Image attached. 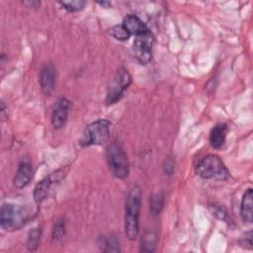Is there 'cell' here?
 Returning <instances> with one entry per match:
<instances>
[{"instance_id":"cell-23","label":"cell","mask_w":253,"mask_h":253,"mask_svg":"<svg viewBox=\"0 0 253 253\" xmlns=\"http://www.w3.org/2000/svg\"><path fill=\"white\" fill-rule=\"evenodd\" d=\"M24 5H26L28 8H38L41 5V2L39 1H27V2H23Z\"/></svg>"},{"instance_id":"cell-6","label":"cell","mask_w":253,"mask_h":253,"mask_svg":"<svg viewBox=\"0 0 253 253\" xmlns=\"http://www.w3.org/2000/svg\"><path fill=\"white\" fill-rule=\"evenodd\" d=\"M130 83L131 77L127 70L125 68L119 69L108 85L106 103L112 105L120 101Z\"/></svg>"},{"instance_id":"cell-4","label":"cell","mask_w":253,"mask_h":253,"mask_svg":"<svg viewBox=\"0 0 253 253\" xmlns=\"http://www.w3.org/2000/svg\"><path fill=\"white\" fill-rule=\"evenodd\" d=\"M111 122L108 120H98L88 125L81 138L82 146L101 145L108 141L110 136Z\"/></svg>"},{"instance_id":"cell-2","label":"cell","mask_w":253,"mask_h":253,"mask_svg":"<svg viewBox=\"0 0 253 253\" xmlns=\"http://www.w3.org/2000/svg\"><path fill=\"white\" fill-rule=\"evenodd\" d=\"M106 156L112 174L118 179L126 178L129 172V165L123 146L117 141L110 143L107 147Z\"/></svg>"},{"instance_id":"cell-5","label":"cell","mask_w":253,"mask_h":253,"mask_svg":"<svg viewBox=\"0 0 253 253\" xmlns=\"http://www.w3.org/2000/svg\"><path fill=\"white\" fill-rule=\"evenodd\" d=\"M29 215L25 209L13 204H4L0 211L1 227L5 230H17L28 220Z\"/></svg>"},{"instance_id":"cell-14","label":"cell","mask_w":253,"mask_h":253,"mask_svg":"<svg viewBox=\"0 0 253 253\" xmlns=\"http://www.w3.org/2000/svg\"><path fill=\"white\" fill-rule=\"evenodd\" d=\"M226 133H227V126L225 124L216 125L211 129V134H210L211 145L215 149L220 148L224 144V141L226 138Z\"/></svg>"},{"instance_id":"cell-9","label":"cell","mask_w":253,"mask_h":253,"mask_svg":"<svg viewBox=\"0 0 253 253\" xmlns=\"http://www.w3.org/2000/svg\"><path fill=\"white\" fill-rule=\"evenodd\" d=\"M68 110H69V101L65 98L59 99L52 111L51 116V124L55 128H61L68 118Z\"/></svg>"},{"instance_id":"cell-10","label":"cell","mask_w":253,"mask_h":253,"mask_svg":"<svg viewBox=\"0 0 253 253\" xmlns=\"http://www.w3.org/2000/svg\"><path fill=\"white\" fill-rule=\"evenodd\" d=\"M33 178V167L28 162L20 163L13 180L14 186L18 189H22L27 186Z\"/></svg>"},{"instance_id":"cell-7","label":"cell","mask_w":253,"mask_h":253,"mask_svg":"<svg viewBox=\"0 0 253 253\" xmlns=\"http://www.w3.org/2000/svg\"><path fill=\"white\" fill-rule=\"evenodd\" d=\"M154 43V37L149 31L147 33L135 36L132 42V54L140 64H147L152 57V46Z\"/></svg>"},{"instance_id":"cell-20","label":"cell","mask_w":253,"mask_h":253,"mask_svg":"<svg viewBox=\"0 0 253 253\" xmlns=\"http://www.w3.org/2000/svg\"><path fill=\"white\" fill-rule=\"evenodd\" d=\"M103 246H104L103 248L104 251H115V252L120 251V242L117 236L111 235L107 238H104Z\"/></svg>"},{"instance_id":"cell-22","label":"cell","mask_w":253,"mask_h":253,"mask_svg":"<svg viewBox=\"0 0 253 253\" xmlns=\"http://www.w3.org/2000/svg\"><path fill=\"white\" fill-rule=\"evenodd\" d=\"M239 243H240V245L243 247V248H245V249H252V231L251 230H249V231H247V232H245L242 236H241V238H240V240H239Z\"/></svg>"},{"instance_id":"cell-17","label":"cell","mask_w":253,"mask_h":253,"mask_svg":"<svg viewBox=\"0 0 253 253\" xmlns=\"http://www.w3.org/2000/svg\"><path fill=\"white\" fill-rule=\"evenodd\" d=\"M109 35H111L113 38H115L118 41L124 42L129 39L130 34L126 31V29L123 26V25H118V26H114L111 29L108 30Z\"/></svg>"},{"instance_id":"cell-13","label":"cell","mask_w":253,"mask_h":253,"mask_svg":"<svg viewBox=\"0 0 253 253\" xmlns=\"http://www.w3.org/2000/svg\"><path fill=\"white\" fill-rule=\"evenodd\" d=\"M240 214L244 222L251 223L253 220V192L252 189L246 190L243 195L240 207Z\"/></svg>"},{"instance_id":"cell-1","label":"cell","mask_w":253,"mask_h":253,"mask_svg":"<svg viewBox=\"0 0 253 253\" xmlns=\"http://www.w3.org/2000/svg\"><path fill=\"white\" fill-rule=\"evenodd\" d=\"M141 193L138 187L129 190L125 209V230L129 240H134L138 234V215L141 204Z\"/></svg>"},{"instance_id":"cell-15","label":"cell","mask_w":253,"mask_h":253,"mask_svg":"<svg viewBox=\"0 0 253 253\" xmlns=\"http://www.w3.org/2000/svg\"><path fill=\"white\" fill-rule=\"evenodd\" d=\"M149 208H150V212L151 215L156 216L159 215L162 209H163V205H164V198L163 195L161 193L159 194H155L150 198L149 201Z\"/></svg>"},{"instance_id":"cell-8","label":"cell","mask_w":253,"mask_h":253,"mask_svg":"<svg viewBox=\"0 0 253 253\" xmlns=\"http://www.w3.org/2000/svg\"><path fill=\"white\" fill-rule=\"evenodd\" d=\"M64 175L65 174L63 170H56L55 172L41 180L36 185L34 190V199L36 203L41 204L43 200H45L52 191L51 189L58 183H60V181L64 178Z\"/></svg>"},{"instance_id":"cell-3","label":"cell","mask_w":253,"mask_h":253,"mask_svg":"<svg viewBox=\"0 0 253 253\" xmlns=\"http://www.w3.org/2000/svg\"><path fill=\"white\" fill-rule=\"evenodd\" d=\"M197 173L203 179L226 180L229 172L221 159L214 154L205 156L197 165Z\"/></svg>"},{"instance_id":"cell-24","label":"cell","mask_w":253,"mask_h":253,"mask_svg":"<svg viewBox=\"0 0 253 253\" xmlns=\"http://www.w3.org/2000/svg\"><path fill=\"white\" fill-rule=\"evenodd\" d=\"M101 6H103V7H110L112 4H111V2H108V1H103V2H98Z\"/></svg>"},{"instance_id":"cell-18","label":"cell","mask_w":253,"mask_h":253,"mask_svg":"<svg viewBox=\"0 0 253 253\" xmlns=\"http://www.w3.org/2000/svg\"><path fill=\"white\" fill-rule=\"evenodd\" d=\"M209 209H210L211 212L212 213V215H214L216 218L228 222V220H229L228 212L223 206L217 205V204H211L209 206Z\"/></svg>"},{"instance_id":"cell-21","label":"cell","mask_w":253,"mask_h":253,"mask_svg":"<svg viewBox=\"0 0 253 253\" xmlns=\"http://www.w3.org/2000/svg\"><path fill=\"white\" fill-rule=\"evenodd\" d=\"M65 234V224H64V220L62 219H59L54 227H53V230H52V236L54 239L56 240H59L61 239Z\"/></svg>"},{"instance_id":"cell-11","label":"cell","mask_w":253,"mask_h":253,"mask_svg":"<svg viewBox=\"0 0 253 253\" xmlns=\"http://www.w3.org/2000/svg\"><path fill=\"white\" fill-rule=\"evenodd\" d=\"M123 26L126 29V31L130 35H134V36H138V35L149 32V29L147 28V26L137 16L131 15V14L126 15L124 18Z\"/></svg>"},{"instance_id":"cell-12","label":"cell","mask_w":253,"mask_h":253,"mask_svg":"<svg viewBox=\"0 0 253 253\" xmlns=\"http://www.w3.org/2000/svg\"><path fill=\"white\" fill-rule=\"evenodd\" d=\"M40 84L42 93L46 96L50 95L54 87V72L50 64H45L40 74Z\"/></svg>"},{"instance_id":"cell-16","label":"cell","mask_w":253,"mask_h":253,"mask_svg":"<svg viewBox=\"0 0 253 253\" xmlns=\"http://www.w3.org/2000/svg\"><path fill=\"white\" fill-rule=\"evenodd\" d=\"M41 235H42V230L40 228H34L29 232L27 243H26L29 250L35 251L38 248L41 240Z\"/></svg>"},{"instance_id":"cell-19","label":"cell","mask_w":253,"mask_h":253,"mask_svg":"<svg viewBox=\"0 0 253 253\" xmlns=\"http://www.w3.org/2000/svg\"><path fill=\"white\" fill-rule=\"evenodd\" d=\"M59 4L68 12H77L84 8L86 5L85 1L73 0V1H60Z\"/></svg>"}]
</instances>
